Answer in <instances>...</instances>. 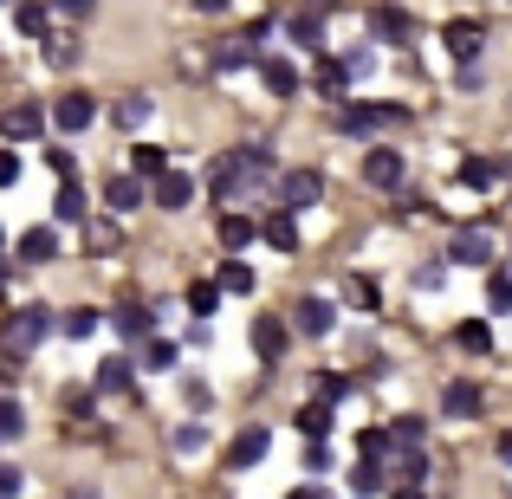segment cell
Returning a JSON list of instances; mask_svg holds the SVG:
<instances>
[{
    "label": "cell",
    "mask_w": 512,
    "mask_h": 499,
    "mask_svg": "<svg viewBox=\"0 0 512 499\" xmlns=\"http://www.w3.org/2000/svg\"><path fill=\"white\" fill-rule=\"evenodd\" d=\"M26 435V409L13 396H0V441H20Z\"/></svg>",
    "instance_id": "39"
},
{
    "label": "cell",
    "mask_w": 512,
    "mask_h": 499,
    "mask_svg": "<svg viewBox=\"0 0 512 499\" xmlns=\"http://www.w3.org/2000/svg\"><path fill=\"white\" fill-rule=\"evenodd\" d=\"M150 111H156V98H150V91H130V98H117V104H111V124H117V130H137Z\"/></svg>",
    "instance_id": "24"
},
{
    "label": "cell",
    "mask_w": 512,
    "mask_h": 499,
    "mask_svg": "<svg viewBox=\"0 0 512 499\" xmlns=\"http://www.w3.org/2000/svg\"><path fill=\"white\" fill-rule=\"evenodd\" d=\"M454 344H461L467 357H487V350H493V331H487V318H467V325H454Z\"/></svg>",
    "instance_id": "31"
},
{
    "label": "cell",
    "mask_w": 512,
    "mask_h": 499,
    "mask_svg": "<svg viewBox=\"0 0 512 499\" xmlns=\"http://www.w3.org/2000/svg\"><path fill=\"white\" fill-rule=\"evenodd\" d=\"M292 325H299L305 337H331V331H338V305H331L325 292H318V299L305 292V299H299V312H292Z\"/></svg>",
    "instance_id": "10"
},
{
    "label": "cell",
    "mask_w": 512,
    "mask_h": 499,
    "mask_svg": "<svg viewBox=\"0 0 512 499\" xmlns=\"http://www.w3.org/2000/svg\"><path fill=\"white\" fill-rule=\"evenodd\" d=\"M188 312H195V318L221 312V279H195V286H188Z\"/></svg>",
    "instance_id": "34"
},
{
    "label": "cell",
    "mask_w": 512,
    "mask_h": 499,
    "mask_svg": "<svg viewBox=\"0 0 512 499\" xmlns=\"http://www.w3.org/2000/svg\"><path fill=\"white\" fill-rule=\"evenodd\" d=\"M214 279H221V292H234V299H247V292H253V266L240 260V253H227V260L214 266Z\"/></svg>",
    "instance_id": "26"
},
{
    "label": "cell",
    "mask_w": 512,
    "mask_h": 499,
    "mask_svg": "<svg viewBox=\"0 0 512 499\" xmlns=\"http://www.w3.org/2000/svg\"><path fill=\"white\" fill-rule=\"evenodd\" d=\"M506 7H512V0H506Z\"/></svg>",
    "instance_id": "64"
},
{
    "label": "cell",
    "mask_w": 512,
    "mask_h": 499,
    "mask_svg": "<svg viewBox=\"0 0 512 499\" xmlns=\"http://www.w3.org/2000/svg\"><path fill=\"white\" fill-rule=\"evenodd\" d=\"M85 208H91L85 188H78V182H59V195H52V221H85Z\"/></svg>",
    "instance_id": "30"
},
{
    "label": "cell",
    "mask_w": 512,
    "mask_h": 499,
    "mask_svg": "<svg viewBox=\"0 0 512 499\" xmlns=\"http://www.w3.org/2000/svg\"><path fill=\"white\" fill-rule=\"evenodd\" d=\"M273 188H279V208L299 214V208H312V201L325 195V175H318V169H279Z\"/></svg>",
    "instance_id": "5"
},
{
    "label": "cell",
    "mask_w": 512,
    "mask_h": 499,
    "mask_svg": "<svg viewBox=\"0 0 512 499\" xmlns=\"http://www.w3.org/2000/svg\"><path fill=\"white\" fill-rule=\"evenodd\" d=\"M143 363H150V370H175V344L169 337H150V344H143Z\"/></svg>",
    "instance_id": "44"
},
{
    "label": "cell",
    "mask_w": 512,
    "mask_h": 499,
    "mask_svg": "<svg viewBox=\"0 0 512 499\" xmlns=\"http://www.w3.org/2000/svg\"><path fill=\"white\" fill-rule=\"evenodd\" d=\"M273 13H260V20H247V26H240V39H247V46H266V39H273Z\"/></svg>",
    "instance_id": "46"
},
{
    "label": "cell",
    "mask_w": 512,
    "mask_h": 499,
    "mask_svg": "<svg viewBox=\"0 0 512 499\" xmlns=\"http://www.w3.org/2000/svg\"><path fill=\"white\" fill-rule=\"evenodd\" d=\"M363 26H370V39H376V46H409V39H415V20H409L402 7H389V0L363 13Z\"/></svg>",
    "instance_id": "7"
},
{
    "label": "cell",
    "mask_w": 512,
    "mask_h": 499,
    "mask_svg": "<svg viewBox=\"0 0 512 499\" xmlns=\"http://www.w3.org/2000/svg\"><path fill=\"white\" fill-rule=\"evenodd\" d=\"M312 85L325 91V98H344V85H350V65L344 59H318V72H312Z\"/></svg>",
    "instance_id": "33"
},
{
    "label": "cell",
    "mask_w": 512,
    "mask_h": 499,
    "mask_svg": "<svg viewBox=\"0 0 512 499\" xmlns=\"http://www.w3.org/2000/svg\"><path fill=\"white\" fill-rule=\"evenodd\" d=\"M13 182H20V156L0 150V188H13Z\"/></svg>",
    "instance_id": "55"
},
{
    "label": "cell",
    "mask_w": 512,
    "mask_h": 499,
    "mask_svg": "<svg viewBox=\"0 0 512 499\" xmlns=\"http://www.w3.org/2000/svg\"><path fill=\"white\" fill-rule=\"evenodd\" d=\"M487 312H493V318L512 312V273H493V279H487Z\"/></svg>",
    "instance_id": "38"
},
{
    "label": "cell",
    "mask_w": 512,
    "mask_h": 499,
    "mask_svg": "<svg viewBox=\"0 0 512 499\" xmlns=\"http://www.w3.org/2000/svg\"><path fill=\"white\" fill-rule=\"evenodd\" d=\"M500 461H506V467H512V435H500Z\"/></svg>",
    "instance_id": "58"
},
{
    "label": "cell",
    "mask_w": 512,
    "mask_h": 499,
    "mask_svg": "<svg viewBox=\"0 0 512 499\" xmlns=\"http://www.w3.org/2000/svg\"><path fill=\"white\" fill-rule=\"evenodd\" d=\"M20 487H26V474H20V467H7V461H0V499H20Z\"/></svg>",
    "instance_id": "52"
},
{
    "label": "cell",
    "mask_w": 512,
    "mask_h": 499,
    "mask_svg": "<svg viewBox=\"0 0 512 499\" xmlns=\"http://www.w3.org/2000/svg\"><path fill=\"white\" fill-rule=\"evenodd\" d=\"M286 499H331V493H325V487H292Z\"/></svg>",
    "instance_id": "56"
},
{
    "label": "cell",
    "mask_w": 512,
    "mask_h": 499,
    "mask_svg": "<svg viewBox=\"0 0 512 499\" xmlns=\"http://www.w3.org/2000/svg\"><path fill=\"white\" fill-rule=\"evenodd\" d=\"M325 20H331V13H292V26H286V33H292V46H305V52H325Z\"/></svg>",
    "instance_id": "20"
},
{
    "label": "cell",
    "mask_w": 512,
    "mask_h": 499,
    "mask_svg": "<svg viewBox=\"0 0 512 499\" xmlns=\"http://www.w3.org/2000/svg\"><path fill=\"white\" fill-rule=\"evenodd\" d=\"M415 286H422V292H441V286H448V266H441V260H428L422 273H415Z\"/></svg>",
    "instance_id": "49"
},
{
    "label": "cell",
    "mask_w": 512,
    "mask_h": 499,
    "mask_svg": "<svg viewBox=\"0 0 512 499\" xmlns=\"http://www.w3.org/2000/svg\"><path fill=\"white\" fill-rule=\"evenodd\" d=\"M0 137H7V143H33V137H46V111H39V104H13V111L0 117Z\"/></svg>",
    "instance_id": "14"
},
{
    "label": "cell",
    "mask_w": 512,
    "mask_h": 499,
    "mask_svg": "<svg viewBox=\"0 0 512 499\" xmlns=\"http://www.w3.org/2000/svg\"><path fill=\"white\" fill-rule=\"evenodd\" d=\"M46 7H52V13H65V20H85L98 0H46Z\"/></svg>",
    "instance_id": "53"
},
{
    "label": "cell",
    "mask_w": 512,
    "mask_h": 499,
    "mask_svg": "<svg viewBox=\"0 0 512 499\" xmlns=\"http://www.w3.org/2000/svg\"><path fill=\"white\" fill-rule=\"evenodd\" d=\"M305 7H338V0H305Z\"/></svg>",
    "instance_id": "60"
},
{
    "label": "cell",
    "mask_w": 512,
    "mask_h": 499,
    "mask_svg": "<svg viewBox=\"0 0 512 499\" xmlns=\"http://www.w3.org/2000/svg\"><path fill=\"white\" fill-rule=\"evenodd\" d=\"M305 467H312V474H331V448L325 441H305Z\"/></svg>",
    "instance_id": "50"
},
{
    "label": "cell",
    "mask_w": 512,
    "mask_h": 499,
    "mask_svg": "<svg viewBox=\"0 0 512 499\" xmlns=\"http://www.w3.org/2000/svg\"><path fill=\"white\" fill-rule=\"evenodd\" d=\"M46 13H52L46 0H13V26H20L26 39H46V33H52V20H46Z\"/></svg>",
    "instance_id": "23"
},
{
    "label": "cell",
    "mask_w": 512,
    "mask_h": 499,
    "mask_svg": "<svg viewBox=\"0 0 512 499\" xmlns=\"http://www.w3.org/2000/svg\"><path fill=\"white\" fill-rule=\"evenodd\" d=\"M253 72H260V85L273 91V98H299V65H292V59H279V52L266 59V52H260V65H253Z\"/></svg>",
    "instance_id": "15"
},
{
    "label": "cell",
    "mask_w": 512,
    "mask_h": 499,
    "mask_svg": "<svg viewBox=\"0 0 512 499\" xmlns=\"http://www.w3.org/2000/svg\"><path fill=\"white\" fill-rule=\"evenodd\" d=\"M46 331H52V305H20V312L0 325V350H7V357H33V350L46 344Z\"/></svg>",
    "instance_id": "3"
},
{
    "label": "cell",
    "mask_w": 512,
    "mask_h": 499,
    "mask_svg": "<svg viewBox=\"0 0 512 499\" xmlns=\"http://www.w3.org/2000/svg\"><path fill=\"white\" fill-rule=\"evenodd\" d=\"M441 409H448V415H480V389H474V383H448Z\"/></svg>",
    "instance_id": "37"
},
{
    "label": "cell",
    "mask_w": 512,
    "mask_h": 499,
    "mask_svg": "<svg viewBox=\"0 0 512 499\" xmlns=\"http://www.w3.org/2000/svg\"><path fill=\"white\" fill-rule=\"evenodd\" d=\"M175 448H182V454H201V448H208V428H201V422H182V428H175Z\"/></svg>",
    "instance_id": "45"
},
{
    "label": "cell",
    "mask_w": 512,
    "mask_h": 499,
    "mask_svg": "<svg viewBox=\"0 0 512 499\" xmlns=\"http://www.w3.org/2000/svg\"><path fill=\"white\" fill-rule=\"evenodd\" d=\"M98 325H104V318L91 312V305H78V312H65V318H59V331H65V337H91Z\"/></svg>",
    "instance_id": "41"
},
{
    "label": "cell",
    "mask_w": 512,
    "mask_h": 499,
    "mask_svg": "<svg viewBox=\"0 0 512 499\" xmlns=\"http://www.w3.org/2000/svg\"><path fill=\"white\" fill-rule=\"evenodd\" d=\"M396 499H422V487H402V493H396Z\"/></svg>",
    "instance_id": "59"
},
{
    "label": "cell",
    "mask_w": 512,
    "mask_h": 499,
    "mask_svg": "<svg viewBox=\"0 0 512 499\" xmlns=\"http://www.w3.org/2000/svg\"><path fill=\"white\" fill-rule=\"evenodd\" d=\"M0 247H7V227H0Z\"/></svg>",
    "instance_id": "62"
},
{
    "label": "cell",
    "mask_w": 512,
    "mask_h": 499,
    "mask_svg": "<svg viewBox=\"0 0 512 499\" xmlns=\"http://www.w3.org/2000/svg\"><path fill=\"white\" fill-rule=\"evenodd\" d=\"M195 7H201V13H227V0H195Z\"/></svg>",
    "instance_id": "57"
},
{
    "label": "cell",
    "mask_w": 512,
    "mask_h": 499,
    "mask_svg": "<svg viewBox=\"0 0 512 499\" xmlns=\"http://www.w3.org/2000/svg\"><path fill=\"white\" fill-rule=\"evenodd\" d=\"M39 46H46V65H65V59H78V39H72V33H46Z\"/></svg>",
    "instance_id": "42"
},
{
    "label": "cell",
    "mask_w": 512,
    "mask_h": 499,
    "mask_svg": "<svg viewBox=\"0 0 512 499\" xmlns=\"http://www.w3.org/2000/svg\"><path fill=\"white\" fill-rule=\"evenodd\" d=\"M389 454H396L389 422H383V428H357V461H389Z\"/></svg>",
    "instance_id": "28"
},
{
    "label": "cell",
    "mask_w": 512,
    "mask_h": 499,
    "mask_svg": "<svg viewBox=\"0 0 512 499\" xmlns=\"http://www.w3.org/2000/svg\"><path fill=\"white\" fill-rule=\"evenodd\" d=\"M130 169H137V175H143V182H156V175H163V169H169V156H163V150H156V143H137V150H130Z\"/></svg>",
    "instance_id": "36"
},
{
    "label": "cell",
    "mask_w": 512,
    "mask_h": 499,
    "mask_svg": "<svg viewBox=\"0 0 512 499\" xmlns=\"http://www.w3.org/2000/svg\"><path fill=\"white\" fill-rule=\"evenodd\" d=\"M389 435H396V454H409V448H422V441H428V422H422V415H396Z\"/></svg>",
    "instance_id": "35"
},
{
    "label": "cell",
    "mask_w": 512,
    "mask_h": 499,
    "mask_svg": "<svg viewBox=\"0 0 512 499\" xmlns=\"http://www.w3.org/2000/svg\"><path fill=\"white\" fill-rule=\"evenodd\" d=\"M52 253H59V234H52V227H26L20 234V260L26 266H46Z\"/></svg>",
    "instance_id": "25"
},
{
    "label": "cell",
    "mask_w": 512,
    "mask_h": 499,
    "mask_svg": "<svg viewBox=\"0 0 512 499\" xmlns=\"http://www.w3.org/2000/svg\"><path fill=\"white\" fill-rule=\"evenodd\" d=\"M260 234H266V247L273 253H299V227H292V208H273L260 221Z\"/></svg>",
    "instance_id": "19"
},
{
    "label": "cell",
    "mask_w": 512,
    "mask_h": 499,
    "mask_svg": "<svg viewBox=\"0 0 512 499\" xmlns=\"http://www.w3.org/2000/svg\"><path fill=\"white\" fill-rule=\"evenodd\" d=\"M454 85H461V91H480V85H487V78H480V59H467L461 72H454Z\"/></svg>",
    "instance_id": "54"
},
{
    "label": "cell",
    "mask_w": 512,
    "mask_h": 499,
    "mask_svg": "<svg viewBox=\"0 0 512 499\" xmlns=\"http://www.w3.org/2000/svg\"><path fill=\"white\" fill-rule=\"evenodd\" d=\"M383 487H389L383 461H357V467H350V493H357V499H376Z\"/></svg>",
    "instance_id": "29"
},
{
    "label": "cell",
    "mask_w": 512,
    "mask_h": 499,
    "mask_svg": "<svg viewBox=\"0 0 512 499\" xmlns=\"http://www.w3.org/2000/svg\"><path fill=\"white\" fill-rule=\"evenodd\" d=\"M253 357H260V363H279V357H286V318H253Z\"/></svg>",
    "instance_id": "17"
},
{
    "label": "cell",
    "mask_w": 512,
    "mask_h": 499,
    "mask_svg": "<svg viewBox=\"0 0 512 499\" xmlns=\"http://www.w3.org/2000/svg\"><path fill=\"white\" fill-rule=\"evenodd\" d=\"M266 454H273V428L247 422V428H240L234 441H227V454H221V461H227V467H234V474H240V467H260Z\"/></svg>",
    "instance_id": "6"
},
{
    "label": "cell",
    "mask_w": 512,
    "mask_h": 499,
    "mask_svg": "<svg viewBox=\"0 0 512 499\" xmlns=\"http://www.w3.org/2000/svg\"><path fill=\"white\" fill-rule=\"evenodd\" d=\"M441 39H448V52L467 65V59H480V46H487V26H480V20H448Z\"/></svg>",
    "instance_id": "16"
},
{
    "label": "cell",
    "mask_w": 512,
    "mask_h": 499,
    "mask_svg": "<svg viewBox=\"0 0 512 499\" xmlns=\"http://www.w3.org/2000/svg\"><path fill=\"white\" fill-rule=\"evenodd\" d=\"M402 175H409L402 150H389V143H370V150H363V182H370V188L396 195V188H402Z\"/></svg>",
    "instance_id": "4"
},
{
    "label": "cell",
    "mask_w": 512,
    "mask_h": 499,
    "mask_svg": "<svg viewBox=\"0 0 512 499\" xmlns=\"http://www.w3.org/2000/svg\"><path fill=\"white\" fill-rule=\"evenodd\" d=\"M273 150L266 143H240V150H227V156H214L208 163V195L214 201H234V195H253L260 182H273Z\"/></svg>",
    "instance_id": "1"
},
{
    "label": "cell",
    "mask_w": 512,
    "mask_h": 499,
    "mask_svg": "<svg viewBox=\"0 0 512 499\" xmlns=\"http://www.w3.org/2000/svg\"><path fill=\"white\" fill-rule=\"evenodd\" d=\"M454 175H461V188H493V182H500V175H512V169L493 163V156H461V169H454Z\"/></svg>",
    "instance_id": "22"
},
{
    "label": "cell",
    "mask_w": 512,
    "mask_h": 499,
    "mask_svg": "<svg viewBox=\"0 0 512 499\" xmlns=\"http://www.w3.org/2000/svg\"><path fill=\"white\" fill-rule=\"evenodd\" d=\"M104 325H111L117 337H130V344H137V337H150V331H156V312H150L143 299H124L111 318H104Z\"/></svg>",
    "instance_id": "13"
},
{
    "label": "cell",
    "mask_w": 512,
    "mask_h": 499,
    "mask_svg": "<svg viewBox=\"0 0 512 499\" xmlns=\"http://www.w3.org/2000/svg\"><path fill=\"white\" fill-rule=\"evenodd\" d=\"M0 286H7V266H0Z\"/></svg>",
    "instance_id": "61"
},
{
    "label": "cell",
    "mask_w": 512,
    "mask_h": 499,
    "mask_svg": "<svg viewBox=\"0 0 512 499\" xmlns=\"http://www.w3.org/2000/svg\"><path fill=\"white\" fill-rule=\"evenodd\" d=\"M150 201H156V208H169V214H182L188 201H195V175H188V169H163L150 182Z\"/></svg>",
    "instance_id": "9"
},
{
    "label": "cell",
    "mask_w": 512,
    "mask_h": 499,
    "mask_svg": "<svg viewBox=\"0 0 512 499\" xmlns=\"http://www.w3.org/2000/svg\"><path fill=\"white\" fill-rule=\"evenodd\" d=\"M292 428H299L305 441H331V402H305V409L292 415Z\"/></svg>",
    "instance_id": "27"
},
{
    "label": "cell",
    "mask_w": 512,
    "mask_h": 499,
    "mask_svg": "<svg viewBox=\"0 0 512 499\" xmlns=\"http://www.w3.org/2000/svg\"><path fill=\"white\" fill-rule=\"evenodd\" d=\"M448 260L454 266H493V234L487 227H461V234L448 240Z\"/></svg>",
    "instance_id": "11"
},
{
    "label": "cell",
    "mask_w": 512,
    "mask_h": 499,
    "mask_svg": "<svg viewBox=\"0 0 512 499\" xmlns=\"http://www.w3.org/2000/svg\"><path fill=\"white\" fill-rule=\"evenodd\" d=\"M409 124V111L402 104H370V98H350L344 111H338V137H357V143H370L376 130H402Z\"/></svg>",
    "instance_id": "2"
},
{
    "label": "cell",
    "mask_w": 512,
    "mask_h": 499,
    "mask_svg": "<svg viewBox=\"0 0 512 499\" xmlns=\"http://www.w3.org/2000/svg\"><path fill=\"white\" fill-rule=\"evenodd\" d=\"M253 240H260V221H253V214H221V247L227 253H247Z\"/></svg>",
    "instance_id": "21"
},
{
    "label": "cell",
    "mask_w": 512,
    "mask_h": 499,
    "mask_svg": "<svg viewBox=\"0 0 512 499\" xmlns=\"http://www.w3.org/2000/svg\"><path fill=\"white\" fill-rule=\"evenodd\" d=\"M46 169L59 175V182H72V175H78V156L72 150H46Z\"/></svg>",
    "instance_id": "48"
},
{
    "label": "cell",
    "mask_w": 512,
    "mask_h": 499,
    "mask_svg": "<svg viewBox=\"0 0 512 499\" xmlns=\"http://www.w3.org/2000/svg\"><path fill=\"white\" fill-rule=\"evenodd\" d=\"M0 7H13V0H0Z\"/></svg>",
    "instance_id": "63"
},
{
    "label": "cell",
    "mask_w": 512,
    "mask_h": 499,
    "mask_svg": "<svg viewBox=\"0 0 512 499\" xmlns=\"http://www.w3.org/2000/svg\"><path fill=\"white\" fill-rule=\"evenodd\" d=\"M344 65H350V78H370V72H376V46H357V52H344Z\"/></svg>",
    "instance_id": "47"
},
{
    "label": "cell",
    "mask_w": 512,
    "mask_h": 499,
    "mask_svg": "<svg viewBox=\"0 0 512 499\" xmlns=\"http://www.w3.org/2000/svg\"><path fill=\"white\" fill-rule=\"evenodd\" d=\"M52 124H59L65 137H78V130H91V124H98V98H91V91H65V98L52 104Z\"/></svg>",
    "instance_id": "8"
},
{
    "label": "cell",
    "mask_w": 512,
    "mask_h": 499,
    "mask_svg": "<svg viewBox=\"0 0 512 499\" xmlns=\"http://www.w3.org/2000/svg\"><path fill=\"white\" fill-rule=\"evenodd\" d=\"M91 376H98V389H104V396H124V389H130V357H104Z\"/></svg>",
    "instance_id": "32"
},
{
    "label": "cell",
    "mask_w": 512,
    "mask_h": 499,
    "mask_svg": "<svg viewBox=\"0 0 512 499\" xmlns=\"http://www.w3.org/2000/svg\"><path fill=\"white\" fill-rule=\"evenodd\" d=\"M350 305H363V312H376V305H383V292H376V279H370V273L350 279Z\"/></svg>",
    "instance_id": "43"
},
{
    "label": "cell",
    "mask_w": 512,
    "mask_h": 499,
    "mask_svg": "<svg viewBox=\"0 0 512 499\" xmlns=\"http://www.w3.org/2000/svg\"><path fill=\"white\" fill-rule=\"evenodd\" d=\"M247 65H260V46H247L240 33L208 46V72H247Z\"/></svg>",
    "instance_id": "12"
},
{
    "label": "cell",
    "mask_w": 512,
    "mask_h": 499,
    "mask_svg": "<svg viewBox=\"0 0 512 499\" xmlns=\"http://www.w3.org/2000/svg\"><path fill=\"white\" fill-rule=\"evenodd\" d=\"M104 208H117V214L143 208V175L137 169H130V175H111V182H104Z\"/></svg>",
    "instance_id": "18"
},
{
    "label": "cell",
    "mask_w": 512,
    "mask_h": 499,
    "mask_svg": "<svg viewBox=\"0 0 512 499\" xmlns=\"http://www.w3.org/2000/svg\"><path fill=\"white\" fill-rule=\"evenodd\" d=\"M182 396H188V409H195V415H201V409H208V402H214V396H208V383H201V376H188V383H182Z\"/></svg>",
    "instance_id": "51"
},
{
    "label": "cell",
    "mask_w": 512,
    "mask_h": 499,
    "mask_svg": "<svg viewBox=\"0 0 512 499\" xmlns=\"http://www.w3.org/2000/svg\"><path fill=\"white\" fill-rule=\"evenodd\" d=\"M344 396H350V376L344 370H318V402H331V409H338Z\"/></svg>",
    "instance_id": "40"
}]
</instances>
